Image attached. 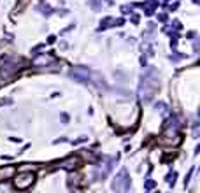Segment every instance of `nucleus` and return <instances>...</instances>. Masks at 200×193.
Here are the masks:
<instances>
[{"label": "nucleus", "instance_id": "1", "mask_svg": "<svg viewBox=\"0 0 200 193\" xmlns=\"http://www.w3.org/2000/svg\"><path fill=\"white\" fill-rule=\"evenodd\" d=\"M160 88V81H158V74H156V69L149 67L144 74H142V79H140L139 84V95L144 102H151L155 93L158 91Z\"/></svg>", "mask_w": 200, "mask_h": 193}, {"label": "nucleus", "instance_id": "2", "mask_svg": "<svg viewBox=\"0 0 200 193\" xmlns=\"http://www.w3.org/2000/svg\"><path fill=\"white\" fill-rule=\"evenodd\" d=\"M70 77L72 79H76L77 83H82V84H91L93 83V79L97 74H93L88 67H84V65H77V67H72L70 69Z\"/></svg>", "mask_w": 200, "mask_h": 193}, {"label": "nucleus", "instance_id": "3", "mask_svg": "<svg viewBox=\"0 0 200 193\" xmlns=\"http://www.w3.org/2000/svg\"><path fill=\"white\" fill-rule=\"evenodd\" d=\"M12 179H14V188L23 192V190L32 188V184L35 183V174L30 170H21L16 175H12Z\"/></svg>", "mask_w": 200, "mask_h": 193}, {"label": "nucleus", "instance_id": "4", "mask_svg": "<svg viewBox=\"0 0 200 193\" xmlns=\"http://www.w3.org/2000/svg\"><path fill=\"white\" fill-rule=\"evenodd\" d=\"M130 186H132V183H130V177H128L126 169H121L120 174H118V175L114 177V181H112V190H114V192H128Z\"/></svg>", "mask_w": 200, "mask_h": 193}, {"label": "nucleus", "instance_id": "5", "mask_svg": "<svg viewBox=\"0 0 200 193\" xmlns=\"http://www.w3.org/2000/svg\"><path fill=\"white\" fill-rule=\"evenodd\" d=\"M116 160H118V158L104 156V163H100L99 167H97V170H95V179H97V181H104V179L107 177V174L112 170V167H114Z\"/></svg>", "mask_w": 200, "mask_h": 193}, {"label": "nucleus", "instance_id": "6", "mask_svg": "<svg viewBox=\"0 0 200 193\" xmlns=\"http://www.w3.org/2000/svg\"><path fill=\"white\" fill-rule=\"evenodd\" d=\"M18 61L14 58H9V56H2L0 58V70L4 76H9V74H14L18 70Z\"/></svg>", "mask_w": 200, "mask_h": 193}, {"label": "nucleus", "instance_id": "7", "mask_svg": "<svg viewBox=\"0 0 200 193\" xmlns=\"http://www.w3.org/2000/svg\"><path fill=\"white\" fill-rule=\"evenodd\" d=\"M55 61V58L51 56V55H40V53H37L35 55V60H34V65L35 67H42V65H49V63H53Z\"/></svg>", "mask_w": 200, "mask_h": 193}, {"label": "nucleus", "instance_id": "8", "mask_svg": "<svg viewBox=\"0 0 200 193\" xmlns=\"http://www.w3.org/2000/svg\"><path fill=\"white\" fill-rule=\"evenodd\" d=\"M16 172V169L12 165H5V167H0V181H7V179H12V175Z\"/></svg>", "mask_w": 200, "mask_h": 193}, {"label": "nucleus", "instance_id": "9", "mask_svg": "<svg viewBox=\"0 0 200 193\" xmlns=\"http://www.w3.org/2000/svg\"><path fill=\"white\" fill-rule=\"evenodd\" d=\"M76 163H77V160L74 158V156H70V158H67V160H63L60 163V167H65V169H72V167H76Z\"/></svg>", "mask_w": 200, "mask_h": 193}, {"label": "nucleus", "instance_id": "10", "mask_svg": "<svg viewBox=\"0 0 200 193\" xmlns=\"http://www.w3.org/2000/svg\"><path fill=\"white\" fill-rule=\"evenodd\" d=\"M111 23H112V18H111V16H107V18H104V19H102V21H100V26H99V30H105V28H109V26H112Z\"/></svg>", "mask_w": 200, "mask_h": 193}, {"label": "nucleus", "instance_id": "11", "mask_svg": "<svg viewBox=\"0 0 200 193\" xmlns=\"http://www.w3.org/2000/svg\"><path fill=\"white\" fill-rule=\"evenodd\" d=\"M90 5H91L95 11H102V7H104V2H102V0H90Z\"/></svg>", "mask_w": 200, "mask_h": 193}, {"label": "nucleus", "instance_id": "12", "mask_svg": "<svg viewBox=\"0 0 200 193\" xmlns=\"http://www.w3.org/2000/svg\"><path fill=\"white\" fill-rule=\"evenodd\" d=\"M39 9H40V12H42V14H46V16H49V14L53 12V9H51V7H49L47 4H40Z\"/></svg>", "mask_w": 200, "mask_h": 193}, {"label": "nucleus", "instance_id": "13", "mask_svg": "<svg viewBox=\"0 0 200 193\" xmlns=\"http://www.w3.org/2000/svg\"><path fill=\"white\" fill-rule=\"evenodd\" d=\"M176 175H177V174L174 172V170H172L170 174H167V183H169L170 186H174V183H176Z\"/></svg>", "mask_w": 200, "mask_h": 193}, {"label": "nucleus", "instance_id": "14", "mask_svg": "<svg viewBox=\"0 0 200 193\" xmlns=\"http://www.w3.org/2000/svg\"><path fill=\"white\" fill-rule=\"evenodd\" d=\"M155 186H156V181H153V179H147L144 183V190H153Z\"/></svg>", "mask_w": 200, "mask_h": 193}, {"label": "nucleus", "instance_id": "15", "mask_svg": "<svg viewBox=\"0 0 200 193\" xmlns=\"http://www.w3.org/2000/svg\"><path fill=\"white\" fill-rule=\"evenodd\" d=\"M132 11H134L132 5H121V12L123 14H132Z\"/></svg>", "mask_w": 200, "mask_h": 193}, {"label": "nucleus", "instance_id": "16", "mask_svg": "<svg viewBox=\"0 0 200 193\" xmlns=\"http://www.w3.org/2000/svg\"><path fill=\"white\" fill-rule=\"evenodd\" d=\"M125 25V19L118 18V19H112V26H123Z\"/></svg>", "mask_w": 200, "mask_h": 193}, {"label": "nucleus", "instance_id": "17", "mask_svg": "<svg viewBox=\"0 0 200 193\" xmlns=\"http://www.w3.org/2000/svg\"><path fill=\"white\" fill-rule=\"evenodd\" d=\"M155 107H156L158 111H165V109H167V105H165L163 102H156V104H155Z\"/></svg>", "mask_w": 200, "mask_h": 193}, {"label": "nucleus", "instance_id": "18", "mask_svg": "<svg viewBox=\"0 0 200 193\" xmlns=\"http://www.w3.org/2000/svg\"><path fill=\"white\" fill-rule=\"evenodd\" d=\"M193 137H195V139H199V123H195V125H193Z\"/></svg>", "mask_w": 200, "mask_h": 193}, {"label": "nucleus", "instance_id": "19", "mask_svg": "<svg viewBox=\"0 0 200 193\" xmlns=\"http://www.w3.org/2000/svg\"><path fill=\"white\" fill-rule=\"evenodd\" d=\"M191 174H193V169H190V172L186 175V179H184V186H188L190 184V177H191Z\"/></svg>", "mask_w": 200, "mask_h": 193}, {"label": "nucleus", "instance_id": "20", "mask_svg": "<svg viewBox=\"0 0 200 193\" xmlns=\"http://www.w3.org/2000/svg\"><path fill=\"white\" fill-rule=\"evenodd\" d=\"M42 48H44V44H39V46H35V48L32 49V53H34V55H37V51H40Z\"/></svg>", "mask_w": 200, "mask_h": 193}, {"label": "nucleus", "instance_id": "21", "mask_svg": "<svg viewBox=\"0 0 200 193\" xmlns=\"http://www.w3.org/2000/svg\"><path fill=\"white\" fill-rule=\"evenodd\" d=\"M132 23H139V14H132Z\"/></svg>", "mask_w": 200, "mask_h": 193}, {"label": "nucleus", "instance_id": "22", "mask_svg": "<svg viewBox=\"0 0 200 193\" xmlns=\"http://www.w3.org/2000/svg\"><path fill=\"white\" fill-rule=\"evenodd\" d=\"M61 121H63V125H67L69 123V114H61Z\"/></svg>", "mask_w": 200, "mask_h": 193}, {"label": "nucleus", "instance_id": "23", "mask_svg": "<svg viewBox=\"0 0 200 193\" xmlns=\"http://www.w3.org/2000/svg\"><path fill=\"white\" fill-rule=\"evenodd\" d=\"M55 40H56V37H55V35H49V37H47V44H53Z\"/></svg>", "mask_w": 200, "mask_h": 193}, {"label": "nucleus", "instance_id": "24", "mask_svg": "<svg viewBox=\"0 0 200 193\" xmlns=\"http://www.w3.org/2000/svg\"><path fill=\"white\" fill-rule=\"evenodd\" d=\"M158 19H160V21H167V14H160Z\"/></svg>", "mask_w": 200, "mask_h": 193}]
</instances>
